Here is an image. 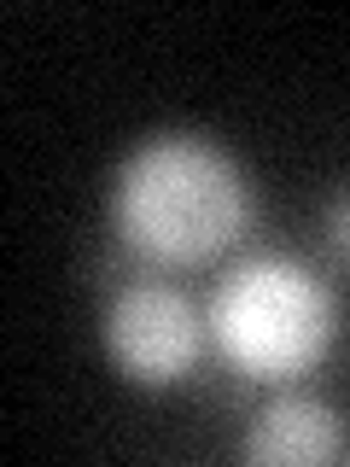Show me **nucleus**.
I'll use <instances>...</instances> for the list:
<instances>
[{"mask_svg": "<svg viewBox=\"0 0 350 467\" xmlns=\"http://www.w3.org/2000/svg\"><path fill=\"white\" fill-rule=\"evenodd\" d=\"M211 345L252 379H298L333 350L339 298L304 257L245 252L211 286Z\"/></svg>", "mask_w": 350, "mask_h": 467, "instance_id": "obj_2", "label": "nucleus"}, {"mask_svg": "<svg viewBox=\"0 0 350 467\" xmlns=\"http://www.w3.org/2000/svg\"><path fill=\"white\" fill-rule=\"evenodd\" d=\"M245 456L269 462V467H292V462H333L345 450V427L333 415V403H321L315 391H274L269 403L252 415L245 427Z\"/></svg>", "mask_w": 350, "mask_h": 467, "instance_id": "obj_4", "label": "nucleus"}, {"mask_svg": "<svg viewBox=\"0 0 350 467\" xmlns=\"http://www.w3.org/2000/svg\"><path fill=\"white\" fill-rule=\"evenodd\" d=\"M321 234H327V252L350 263V187H339V193L327 199V211H321Z\"/></svg>", "mask_w": 350, "mask_h": 467, "instance_id": "obj_5", "label": "nucleus"}, {"mask_svg": "<svg viewBox=\"0 0 350 467\" xmlns=\"http://www.w3.org/2000/svg\"><path fill=\"white\" fill-rule=\"evenodd\" d=\"M211 321L164 275H135L106 304V357L135 386H175L199 368Z\"/></svg>", "mask_w": 350, "mask_h": 467, "instance_id": "obj_3", "label": "nucleus"}, {"mask_svg": "<svg viewBox=\"0 0 350 467\" xmlns=\"http://www.w3.org/2000/svg\"><path fill=\"white\" fill-rule=\"evenodd\" d=\"M252 223V175L204 129H158L111 175V228L152 269H199L240 245Z\"/></svg>", "mask_w": 350, "mask_h": 467, "instance_id": "obj_1", "label": "nucleus"}]
</instances>
